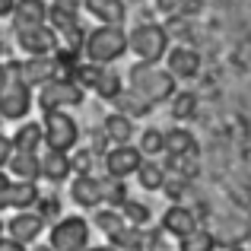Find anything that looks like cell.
Returning a JSON list of instances; mask_svg holds the SVG:
<instances>
[{
    "label": "cell",
    "instance_id": "obj_48",
    "mask_svg": "<svg viewBox=\"0 0 251 251\" xmlns=\"http://www.w3.org/2000/svg\"><path fill=\"white\" fill-rule=\"evenodd\" d=\"M0 124H3V118H0Z\"/></svg>",
    "mask_w": 251,
    "mask_h": 251
},
{
    "label": "cell",
    "instance_id": "obj_2",
    "mask_svg": "<svg viewBox=\"0 0 251 251\" xmlns=\"http://www.w3.org/2000/svg\"><path fill=\"white\" fill-rule=\"evenodd\" d=\"M83 54H86L89 64L108 67L118 57L127 54V32H124L121 25H96L92 32H86Z\"/></svg>",
    "mask_w": 251,
    "mask_h": 251
},
{
    "label": "cell",
    "instance_id": "obj_12",
    "mask_svg": "<svg viewBox=\"0 0 251 251\" xmlns=\"http://www.w3.org/2000/svg\"><path fill=\"white\" fill-rule=\"evenodd\" d=\"M54 76H61L54 57H25V61H19V80L29 86V89H42Z\"/></svg>",
    "mask_w": 251,
    "mask_h": 251
},
{
    "label": "cell",
    "instance_id": "obj_3",
    "mask_svg": "<svg viewBox=\"0 0 251 251\" xmlns=\"http://www.w3.org/2000/svg\"><path fill=\"white\" fill-rule=\"evenodd\" d=\"M127 51H134L143 64H159L169 54V32L159 23H140L127 32Z\"/></svg>",
    "mask_w": 251,
    "mask_h": 251
},
{
    "label": "cell",
    "instance_id": "obj_37",
    "mask_svg": "<svg viewBox=\"0 0 251 251\" xmlns=\"http://www.w3.org/2000/svg\"><path fill=\"white\" fill-rule=\"evenodd\" d=\"M181 6L184 0H156V10L166 13V16H181Z\"/></svg>",
    "mask_w": 251,
    "mask_h": 251
},
{
    "label": "cell",
    "instance_id": "obj_8",
    "mask_svg": "<svg viewBox=\"0 0 251 251\" xmlns=\"http://www.w3.org/2000/svg\"><path fill=\"white\" fill-rule=\"evenodd\" d=\"M13 32H16L19 51H25L29 57H51L61 48V38H57V32L48 23L45 25H25V29H13Z\"/></svg>",
    "mask_w": 251,
    "mask_h": 251
},
{
    "label": "cell",
    "instance_id": "obj_47",
    "mask_svg": "<svg viewBox=\"0 0 251 251\" xmlns=\"http://www.w3.org/2000/svg\"><path fill=\"white\" fill-rule=\"evenodd\" d=\"M124 3H130V0H124Z\"/></svg>",
    "mask_w": 251,
    "mask_h": 251
},
{
    "label": "cell",
    "instance_id": "obj_5",
    "mask_svg": "<svg viewBox=\"0 0 251 251\" xmlns=\"http://www.w3.org/2000/svg\"><path fill=\"white\" fill-rule=\"evenodd\" d=\"M48 245L54 251H83V248H89V220H86V216H61L48 232Z\"/></svg>",
    "mask_w": 251,
    "mask_h": 251
},
{
    "label": "cell",
    "instance_id": "obj_31",
    "mask_svg": "<svg viewBox=\"0 0 251 251\" xmlns=\"http://www.w3.org/2000/svg\"><path fill=\"white\" fill-rule=\"evenodd\" d=\"M172 178H184V181H191V178L197 175V156H166V166Z\"/></svg>",
    "mask_w": 251,
    "mask_h": 251
},
{
    "label": "cell",
    "instance_id": "obj_1",
    "mask_svg": "<svg viewBox=\"0 0 251 251\" xmlns=\"http://www.w3.org/2000/svg\"><path fill=\"white\" fill-rule=\"evenodd\" d=\"M127 89H134L137 96L143 99V102L150 105H159V102H169L172 96H175V76L169 74V70H162L159 64H143L137 61L134 67L127 70Z\"/></svg>",
    "mask_w": 251,
    "mask_h": 251
},
{
    "label": "cell",
    "instance_id": "obj_43",
    "mask_svg": "<svg viewBox=\"0 0 251 251\" xmlns=\"http://www.w3.org/2000/svg\"><path fill=\"white\" fill-rule=\"evenodd\" d=\"M6 184H10V178H6V172H0V191H3Z\"/></svg>",
    "mask_w": 251,
    "mask_h": 251
},
{
    "label": "cell",
    "instance_id": "obj_44",
    "mask_svg": "<svg viewBox=\"0 0 251 251\" xmlns=\"http://www.w3.org/2000/svg\"><path fill=\"white\" fill-rule=\"evenodd\" d=\"M25 251H54L51 245H38V248H25Z\"/></svg>",
    "mask_w": 251,
    "mask_h": 251
},
{
    "label": "cell",
    "instance_id": "obj_6",
    "mask_svg": "<svg viewBox=\"0 0 251 251\" xmlns=\"http://www.w3.org/2000/svg\"><path fill=\"white\" fill-rule=\"evenodd\" d=\"M45 147L48 150H61V153H70L80 140V124L67 115V111H45Z\"/></svg>",
    "mask_w": 251,
    "mask_h": 251
},
{
    "label": "cell",
    "instance_id": "obj_17",
    "mask_svg": "<svg viewBox=\"0 0 251 251\" xmlns=\"http://www.w3.org/2000/svg\"><path fill=\"white\" fill-rule=\"evenodd\" d=\"M10 19H13V29L45 25V23H48V6H45V0H16Z\"/></svg>",
    "mask_w": 251,
    "mask_h": 251
},
{
    "label": "cell",
    "instance_id": "obj_22",
    "mask_svg": "<svg viewBox=\"0 0 251 251\" xmlns=\"http://www.w3.org/2000/svg\"><path fill=\"white\" fill-rule=\"evenodd\" d=\"M166 156H197V137L188 127L166 130Z\"/></svg>",
    "mask_w": 251,
    "mask_h": 251
},
{
    "label": "cell",
    "instance_id": "obj_36",
    "mask_svg": "<svg viewBox=\"0 0 251 251\" xmlns=\"http://www.w3.org/2000/svg\"><path fill=\"white\" fill-rule=\"evenodd\" d=\"M48 6L51 10H64V13H80L83 10V0H48Z\"/></svg>",
    "mask_w": 251,
    "mask_h": 251
},
{
    "label": "cell",
    "instance_id": "obj_40",
    "mask_svg": "<svg viewBox=\"0 0 251 251\" xmlns=\"http://www.w3.org/2000/svg\"><path fill=\"white\" fill-rule=\"evenodd\" d=\"M0 251H25V245H19V242H13L10 235H0Z\"/></svg>",
    "mask_w": 251,
    "mask_h": 251
},
{
    "label": "cell",
    "instance_id": "obj_24",
    "mask_svg": "<svg viewBox=\"0 0 251 251\" xmlns=\"http://www.w3.org/2000/svg\"><path fill=\"white\" fill-rule=\"evenodd\" d=\"M99 194H102V203H108L111 210H121V203L127 201V184L124 178L99 175Z\"/></svg>",
    "mask_w": 251,
    "mask_h": 251
},
{
    "label": "cell",
    "instance_id": "obj_23",
    "mask_svg": "<svg viewBox=\"0 0 251 251\" xmlns=\"http://www.w3.org/2000/svg\"><path fill=\"white\" fill-rule=\"evenodd\" d=\"M111 105H115L118 115H127L130 121H134V118H143V115H150V111H153V105L143 102V99L137 96L134 89H121L115 99H111Z\"/></svg>",
    "mask_w": 251,
    "mask_h": 251
},
{
    "label": "cell",
    "instance_id": "obj_13",
    "mask_svg": "<svg viewBox=\"0 0 251 251\" xmlns=\"http://www.w3.org/2000/svg\"><path fill=\"white\" fill-rule=\"evenodd\" d=\"M166 64H169L166 70L175 76V80H194V76L201 74V54H197L194 48H188V45L172 48L166 54Z\"/></svg>",
    "mask_w": 251,
    "mask_h": 251
},
{
    "label": "cell",
    "instance_id": "obj_30",
    "mask_svg": "<svg viewBox=\"0 0 251 251\" xmlns=\"http://www.w3.org/2000/svg\"><path fill=\"white\" fill-rule=\"evenodd\" d=\"M172 102V118L175 121H191L197 115V92H175Z\"/></svg>",
    "mask_w": 251,
    "mask_h": 251
},
{
    "label": "cell",
    "instance_id": "obj_21",
    "mask_svg": "<svg viewBox=\"0 0 251 251\" xmlns=\"http://www.w3.org/2000/svg\"><path fill=\"white\" fill-rule=\"evenodd\" d=\"M102 134L108 137L115 147H121V143H130L134 140V121H130L127 115H118V111H111L108 118H105V124H102Z\"/></svg>",
    "mask_w": 251,
    "mask_h": 251
},
{
    "label": "cell",
    "instance_id": "obj_14",
    "mask_svg": "<svg viewBox=\"0 0 251 251\" xmlns=\"http://www.w3.org/2000/svg\"><path fill=\"white\" fill-rule=\"evenodd\" d=\"M162 229H166L169 235H175V239H184L188 232H194V229H197L194 210L181 207V203H172L166 213H162Z\"/></svg>",
    "mask_w": 251,
    "mask_h": 251
},
{
    "label": "cell",
    "instance_id": "obj_4",
    "mask_svg": "<svg viewBox=\"0 0 251 251\" xmlns=\"http://www.w3.org/2000/svg\"><path fill=\"white\" fill-rule=\"evenodd\" d=\"M83 92L70 76H54V80H48L38 89V108L45 111H67V108H76V105H83Z\"/></svg>",
    "mask_w": 251,
    "mask_h": 251
},
{
    "label": "cell",
    "instance_id": "obj_46",
    "mask_svg": "<svg viewBox=\"0 0 251 251\" xmlns=\"http://www.w3.org/2000/svg\"><path fill=\"white\" fill-rule=\"evenodd\" d=\"M0 235H3V220H0Z\"/></svg>",
    "mask_w": 251,
    "mask_h": 251
},
{
    "label": "cell",
    "instance_id": "obj_38",
    "mask_svg": "<svg viewBox=\"0 0 251 251\" xmlns=\"http://www.w3.org/2000/svg\"><path fill=\"white\" fill-rule=\"evenodd\" d=\"M10 156H13V140L6 134H0V169H6Z\"/></svg>",
    "mask_w": 251,
    "mask_h": 251
},
{
    "label": "cell",
    "instance_id": "obj_10",
    "mask_svg": "<svg viewBox=\"0 0 251 251\" xmlns=\"http://www.w3.org/2000/svg\"><path fill=\"white\" fill-rule=\"evenodd\" d=\"M143 162V153L130 143H121V147H111L105 153V175L111 178H127V175H137Z\"/></svg>",
    "mask_w": 251,
    "mask_h": 251
},
{
    "label": "cell",
    "instance_id": "obj_29",
    "mask_svg": "<svg viewBox=\"0 0 251 251\" xmlns=\"http://www.w3.org/2000/svg\"><path fill=\"white\" fill-rule=\"evenodd\" d=\"M121 89H124V86H121V74H118V70H111V67H102V74H99L92 92H96L99 99H105V102H111V99H115Z\"/></svg>",
    "mask_w": 251,
    "mask_h": 251
},
{
    "label": "cell",
    "instance_id": "obj_28",
    "mask_svg": "<svg viewBox=\"0 0 251 251\" xmlns=\"http://www.w3.org/2000/svg\"><path fill=\"white\" fill-rule=\"evenodd\" d=\"M178 251H216V235L210 229L197 226L194 232H188L184 239H178Z\"/></svg>",
    "mask_w": 251,
    "mask_h": 251
},
{
    "label": "cell",
    "instance_id": "obj_42",
    "mask_svg": "<svg viewBox=\"0 0 251 251\" xmlns=\"http://www.w3.org/2000/svg\"><path fill=\"white\" fill-rule=\"evenodd\" d=\"M83 251H118L115 245H96V248H83Z\"/></svg>",
    "mask_w": 251,
    "mask_h": 251
},
{
    "label": "cell",
    "instance_id": "obj_9",
    "mask_svg": "<svg viewBox=\"0 0 251 251\" xmlns=\"http://www.w3.org/2000/svg\"><path fill=\"white\" fill-rule=\"evenodd\" d=\"M38 201H42V191H38L35 181H16V178H10V184L0 191V210L23 213V210H32Z\"/></svg>",
    "mask_w": 251,
    "mask_h": 251
},
{
    "label": "cell",
    "instance_id": "obj_33",
    "mask_svg": "<svg viewBox=\"0 0 251 251\" xmlns=\"http://www.w3.org/2000/svg\"><path fill=\"white\" fill-rule=\"evenodd\" d=\"M140 150L143 156H159V153H166V130H159V127H147L140 134Z\"/></svg>",
    "mask_w": 251,
    "mask_h": 251
},
{
    "label": "cell",
    "instance_id": "obj_16",
    "mask_svg": "<svg viewBox=\"0 0 251 251\" xmlns=\"http://www.w3.org/2000/svg\"><path fill=\"white\" fill-rule=\"evenodd\" d=\"M70 201L83 210H99L102 194H99V178L96 175H76L70 181Z\"/></svg>",
    "mask_w": 251,
    "mask_h": 251
},
{
    "label": "cell",
    "instance_id": "obj_19",
    "mask_svg": "<svg viewBox=\"0 0 251 251\" xmlns=\"http://www.w3.org/2000/svg\"><path fill=\"white\" fill-rule=\"evenodd\" d=\"M83 6L99 19L102 25H121L127 16V6L124 0H83Z\"/></svg>",
    "mask_w": 251,
    "mask_h": 251
},
{
    "label": "cell",
    "instance_id": "obj_32",
    "mask_svg": "<svg viewBox=\"0 0 251 251\" xmlns=\"http://www.w3.org/2000/svg\"><path fill=\"white\" fill-rule=\"evenodd\" d=\"M121 216H124V223L127 226H137V229H143L150 223V207L143 201H134V197H127V201L121 203Z\"/></svg>",
    "mask_w": 251,
    "mask_h": 251
},
{
    "label": "cell",
    "instance_id": "obj_20",
    "mask_svg": "<svg viewBox=\"0 0 251 251\" xmlns=\"http://www.w3.org/2000/svg\"><path fill=\"white\" fill-rule=\"evenodd\" d=\"M6 169L13 172V178H16V181H38V178H42V169H38V153H16V150H13Z\"/></svg>",
    "mask_w": 251,
    "mask_h": 251
},
{
    "label": "cell",
    "instance_id": "obj_26",
    "mask_svg": "<svg viewBox=\"0 0 251 251\" xmlns=\"http://www.w3.org/2000/svg\"><path fill=\"white\" fill-rule=\"evenodd\" d=\"M166 178H169V172L162 169L159 162H153V159L140 162V169H137V181H140L143 191H162Z\"/></svg>",
    "mask_w": 251,
    "mask_h": 251
},
{
    "label": "cell",
    "instance_id": "obj_45",
    "mask_svg": "<svg viewBox=\"0 0 251 251\" xmlns=\"http://www.w3.org/2000/svg\"><path fill=\"white\" fill-rule=\"evenodd\" d=\"M3 48H6V45H3V35H0V57H3Z\"/></svg>",
    "mask_w": 251,
    "mask_h": 251
},
{
    "label": "cell",
    "instance_id": "obj_11",
    "mask_svg": "<svg viewBox=\"0 0 251 251\" xmlns=\"http://www.w3.org/2000/svg\"><path fill=\"white\" fill-rule=\"evenodd\" d=\"M42 229H45V220L38 213H32V210H23V213H16L13 220L3 223V232L19 245H32L42 235Z\"/></svg>",
    "mask_w": 251,
    "mask_h": 251
},
{
    "label": "cell",
    "instance_id": "obj_34",
    "mask_svg": "<svg viewBox=\"0 0 251 251\" xmlns=\"http://www.w3.org/2000/svg\"><path fill=\"white\" fill-rule=\"evenodd\" d=\"M92 159H96L92 150H76V153H70V169H74L76 175H89V172H92Z\"/></svg>",
    "mask_w": 251,
    "mask_h": 251
},
{
    "label": "cell",
    "instance_id": "obj_35",
    "mask_svg": "<svg viewBox=\"0 0 251 251\" xmlns=\"http://www.w3.org/2000/svg\"><path fill=\"white\" fill-rule=\"evenodd\" d=\"M61 213V203H57V197H48V201H38V216H42L45 223H51V216H57Z\"/></svg>",
    "mask_w": 251,
    "mask_h": 251
},
{
    "label": "cell",
    "instance_id": "obj_25",
    "mask_svg": "<svg viewBox=\"0 0 251 251\" xmlns=\"http://www.w3.org/2000/svg\"><path fill=\"white\" fill-rule=\"evenodd\" d=\"M96 229L99 232H105L108 239H115V235H121L124 229H127V223H124V216H121V210H111V207H99L96 210Z\"/></svg>",
    "mask_w": 251,
    "mask_h": 251
},
{
    "label": "cell",
    "instance_id": "obj_15",
    "mask_svg": "<svg viewBox=\"0 0 251 251\" xmlns=\"http://www.w3.org/2000/svg\"><path fill=\"white\" fill-rule=\"evenodd\" d=\"M38 169H42V178H48V181L61 184L70 178V153H61V150H45V153H38Z\"/></svg>",
    "mask_w": 251,
    "mask_h": 251
},
{
    "label": "cell",
    "instance_id": "obj_41",
    "mask_svg": "<svg viewBox=\"0 0 251 251\" xmlns=\"http://www.w3.org/2000/svg\"><path fill=\"white\" fill-rule=\"evenodd\" d=\"M13 6H16V0H0V19L13 16Z\"/></svg>",
    "mask_w": 251,
    "mask_h": 251
},
{
    "label": "cell",
    "instance_id": "obj_27",
    "mask_svg": "<svg viewBox=\"0 0 251 251\" xmlns=\"http://www.w3.org/2000/svg\"><path fill=\"white\" fill-rule=\"evenodd\" d=\"M111 245L118 251H150V235L143 232V229H137V226H127L121 235L111 239Z\"/></svg>",
    "mask_w": 251,
    "mask_h": 251
},
{
    "label": "cell",
    "instance_id": "obj_7",
    "mask_svg": "<svg viewBox=\"0 0 251 251\" xmlns=\"http://www.w3.org/2000/svg\"><path fill=\"white\" fill-rule=\"evenodd\" d=\"M13 70V80L0 92V118L3 121H23L32 108V89L19 80V61H6Z\"/></svg>",
    "mask_w": 251,
    "mask_h": 251
},
{
    "label": "cell",
    "instance_id": "obj_18",
    "mask_svg": "<svg viewBox=\"0 0 251 251\" xmlns=\"http://www.w3.org/2000/svg\"><path fill=\"white\" fill-rule=\"evenodd\" d=\"M10 140H13V150H16V153H42L45 130H42L38 121H25V124L16 127V134H13Z\"/></svg>",
    "mask_w": 251,
    "mask_h": 251
},
{
    "label": "cell",
    "instance_id": "obj_39",
    "mask_svg": "<svg viewBox=\"0 0 251 251\" xmlns=\"http://www.w3.org/2000/svg\"><path fill=\"white\" fill-rule=\"evenodd\" d=\"M10 80H13V70H10V64L6 61H0V92L10 86Z\"/></svg>",
    "mask_w": 251,
    "mask_h": 251
}]
</instances>
